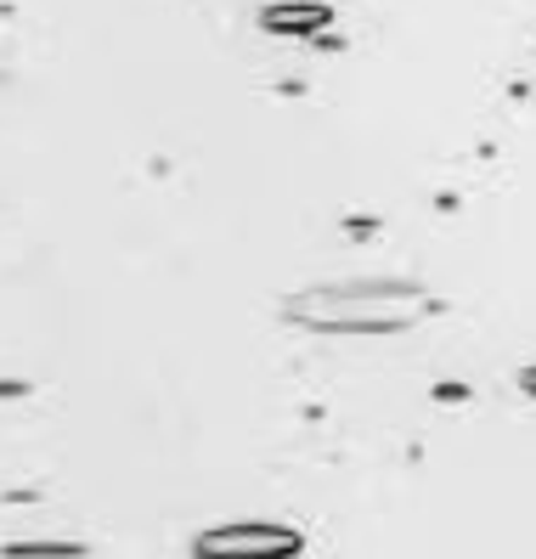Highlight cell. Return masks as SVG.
I'll return each mask as SVG.
<instances>
[{"label":"cell","mask_w":536,"mask_h":559,"mask_svg":"<svg viewBox=\"0 0 536 559\" xmlns=\"http://www.w3.org/2000/svg\"><path fill=\"white\" fill-rule=\"evenodd\" d=\"M434 300L413 283L395 277H356V283H333V288H306L288 300V317L299 328H322V334H395L413 328Z\"/></svg>","instance_id":"cell-1"},{"label":"cell","mask_w":536,"mask_h":559,"mask_svg":"<svg viewBox=\"0 0 536 559\" xmlns=\"http://www.w3.org/2000/svg\"><path fill=\"white\" fill-rule=\"evenodd\" d=\"M192 548H198V559H294L299 537L288 525H272V520H238V525L204 532Z\"/></svg>","instance_id":"cell-2"},{"label":"cell","mask_w":536,"mask_h":559,"mask_svg":"<svg viewBox=\"0 0 536 559\" xmlns=\"http://www.w3.org/2000/svg\"><path fill=\"white\" fill-rule=\"evenodd\" d=\"M265 23H283V28H299V23H327V7H311V12H265Z\"/></svg>","instance_id":"cell-3"},{"label":"cell","mask_w":536,"mask_h":559,"mask_svg":"<svg viewBox=\"0 0 536 559\" xmlns=\"http://www.w3.org/2000/svg\"><path fill=\"white\" fill-rule=\"evenodd\" d=\"M520 384H525V390H531V396H536V361H531V368L520 373Z\"/></svg>","instance_id":"cell-4"}]
</instances>
